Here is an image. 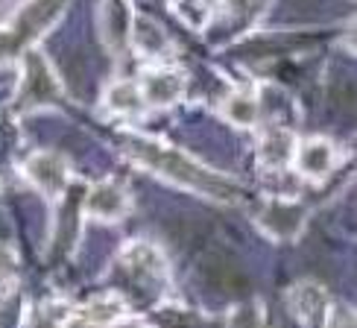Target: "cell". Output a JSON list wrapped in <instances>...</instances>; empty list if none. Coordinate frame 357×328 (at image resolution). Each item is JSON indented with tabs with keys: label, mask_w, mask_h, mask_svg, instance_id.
Returning <instances> with one entry per match:
<instances>
[{
	"label": "cell",
	"mask_w": 357,
	"mask_h": 328,
	"mask_svg": "<svg viewBox=\"0 0 357 328\" xmlns=\"http://www.w3.org/2000/svg\"><path fill=\"white\" fill-rule=\"evenodd\" d=\"M68 0H29V3L18 12L12 29H15V41H36L41 38L47 29L53 27V21L62 15Z\"/></svg>",
	"instance_id": "cell-5"
},
{
	"label": "cell",
	"mask_w": 357,
	"mask_h": 328,
	"mask_svg": "<svg viewBox=\"0 0 357 328\" xmlns=\"http://www.w3.org/2000/svg\"><path fill=\"white\" fill-rule=\"evenodd\" d=\"M287 305H290V314L299 320V322H314L322 308H325V290L314 281H302L287 293Z\"/></svg>",
	"instance_id": "cell-12"
},
{
	"label": "cell",
	"mask_w": 357,
	"mask_h": 328,
	"mask_svg": "<svg viewBox=\"0 0 357 328\" xmlns=\"http://www.w3.org/2000/svg\"><path fill=\"white\" fill-rule=\"evenodd\" d=\"M226 328H266V314L261 302H241L229 311Z\"/></svg>",
	"instance_id": "cell-20"
},
{
	"label": "cell",
	"mask_w": 357,
	"mask_h": 328,
	"mask_svg": "<svg viewBox=\"0 0 357 328\" xmlns=\"http://www.w3.org/2000/svg\"><path fill=\"white\" fill-rule=\"evenodd\" d=\"M132 3L129 0H102L100 6V36L112 53H123L132 38Z\"/></svg>",
	"instance_id": "cell-6"
},
{
	"label": "cell",
	"mask_w": 357,
	"mask_h": 328,
	"mask_svg": "<svg viewBox=\"0 0 357 328\" xmlns=\"http://www.w3.org/2000/svg\"><path fill=\"white\" fill-rule=\"evenodd\" d=\"M185 91V80L182 73H176L170 68H158V70H150L144 77V103L146 106H155V109H170L173 103H178Z\"/></svg>",
	"instance_id": "cell-7"
},
{
	"label": "cell",
	"mask_w": 357,
	"mask_h": 328,
	"mask_svg": "<svg viewBox=\"0 0 357 328\" xmlns=\"http://www.w3.org/2000/svg\"><path fill=\"white\" fill-rule=\"evenodd\" d=\"M123 302L121 299H97L91 305H85L77 317H70L65 328H109L123 317Z\"/></svg>",
	"instance_id": "cell-14"
},
{
	"label": "cell",
	"mask_w": 357,
	"mask_h": 328,
	"mask_svg": "<svg viewBox=\"0 0 357 328\" xmlns=\"http://www.w3.org/2000/svg\"><path fill=\"white\" fill-rule=\"evenodd\" d=\"M205 278L211 281L214 288L220 290H226V293H241L246 290V276L243 270L237 267L231 258L226 255H211L205 261Z\"/></svg>",
	"instance_id": "cell-15"
},
{
	"label": "cell",
	"mask_w": 357,
	"mask_h": 328,
	"mask_svg": "<svg viewBox=\"0 0 357 328\" xmlns=\"http://www.w3.org/2000/svg\"><path fill=\"white\" fill-rule=\"evenodd\" d=\"M293 158H296V167H299L302 176H307V179H325L334 170V164H337V150H334L331 141L310 138L302 147H296Z\"/></svg>",
	"instance_id": "cell-9"
},
{
	"label": "cell",
	"mask_w": 357,
	"mask_h": 328,
	"mask_svg": "<svg viewBox=\"0 0 357 328\" xmlns=\"http://www.w3.org/2000/svg\"><path fill=\"white\" fill-rule=\"evenodd\" d=\"M305 223H307V211L299 202H290V200H270L258 211V226L266 234L278 237V241H293V237H299Z\"/></svg>",
	"instance_id": "cell-3"
},
{
	"label": "cell",
	"mask_w": 357,
	"mask_h": 328,
	"mask_svg": "<svg viewBox=\"0 0 357 328\" xmlns=\"http://www.w3.org/2000/svg\"><path fill=\"white\" fill-rule=\"evenodd\" d=\"M85 211L97 217V220H106V223H114L121 220L126 211H129V197L121 185L114 182H100L88 191L85 197Z\"/></svg>",
	"instance_id": "cell-8"
},
{
	"label": "cell",
	"mask_w": 357,
	"mask_h": 328,
	"mask_svg": "<svg viewBox=\"0 0 357 328\" xmlns=\"http://www.w3.org/2000/svg\"><path fill=\"white\" fill-rule=\"evenodd\" d=\"M153 322L158 328H205V320L197 314V311L178 308V305H165L153 314Z\"/></svg>",
	"instance_id": "cell-19"
},
{
	"label": "cell",
	"mask_w": 357,
	"mask_h": 328,
	"mask_svg": "<svg viewBox=\"0 0 357 328\" xmlns=\"http://www.w3.org/2000/svg\"><path fill=\"white\" fill-rule=\"evenodd\" d=\"M222 114L229 117L234 126H255L258 121V97L252 91H234L222 103Z\"/></svg>",
	"instance_id": "cell-17"
},
{
	"label": "cell",
	"mask_w": 357,
	"mask_h": 328,
	"mask_svg": "<svg viewBox=\"0 0 357 328\" xmlns=\"http://www.w3.org/2000/svg\"><path fill=\"white\" fill-rule=\"evenodd\" d=\"M296 135L290 129H281V126H273V129H266L261 141H258V158L264 167H273V170H281V167H287V164L293 161L296 156Z\"/></svg>",
	"instance_id": "cell-11"
},
{
	"label": "cell",
	"mask_w": 357,
	"mask_h": 328,
	"mask_svg": "<svg viewBox=\"0 0 357 328\" xmlns=\"http://www.w3.org/2000/svg\"><path fill=\"white\" fill-rule=\"evenodd\" d=\"M56 100H59V80L53 68L38 50H26L18 103L24 109H41V106H53Z\"/></svg>",
	"instance_id": "cell-2"
},
{
	"label": "cell",
	"mask_w": 357,
	"mask_h": 328,
	"mask_svg": "<svg viewBox=\"0 0 357 328\" xmlns=\"http://www.w3.org/2000/svg\"><path fill=\"white\" fill-rule=\"evenodd\" d=\"M144 97L141 91L132 82H114L109 91H106V109L114 114H123V117H138L144 112Z\"/></svg>",
	"instance_id": "cell-16"
},
{
	"label": "cell",
	"mask_w": 357,
	"mask_h": 328,
	"mask_svg": "<svg viewBox=\"0 0 357 328\" xmlns=\"http://www.w3.org/2000/svg\"><path fill=\"white\" fill-rule=\"evenodd\" d=\"M15 273H18V258L6 244H0V285H9Z\"/></svg>",
	"instance_id": "cell-22"
},
{
	"label": "cell",
	"mask_w": 357,
	"mask_h": 328,
	"mask_svg": "<svg viewBox=\"0 0 357 328\" xmlns=\"http://www.w3.org/2000/svg\"><path fill=\"white\" fill-rule=\"evenodd\" d=\"M24 173H26L29 182H33L36 188H41L44 193H50V197H62V193L68 191L70 170H68V161L59 153L29 156L26 164H24Z\"/></svg>",
	"instance_id": "cell-4"
},
{
	"label": "cell",
	"mask_w": 357,
	"mask_h": 328,
	"mask_svg": "<svg viewBox=\"0 0 357 328\" xmlns=\"http://www.w3.org/2000/svg\"><path fill=\"white\" fill-rule=\"evenodd\" d=\"M123 264L129 273H135L141 281H165L167 278V258L153 246V244H132L123 252Z\"/></svg>",
	"instance_id": "cell-10"
},
{
	"label": "cell",
	"mask_w": 357,
	"mask_h": 328,
	"mask_svg": "<svg viewBox=\"0 0 357 328\" xmlns=\"http://www.w3.org/2000/svg\"><path fill=\"white\" fill-rule=\"evenodd\" d=\"M79 234V193L77 191H65V205L56 214V237H53V249L65 252L73 246Z\"/></svg>",
	"instance_id": "cell-13"
},
{
	"label": "cell",
	"mask_w": 357,
	"mask_h": 328,
	"mask_svg": "<svg viewBox=\"0 0 357 328\" xmlns=\"http://www.w3.org/2000/svg\"><path fill=\"white\" fill-rule=\"evenodd\" d=\"M132 41H135V47L146 56H158V53H165L167 47V36H165V29H161L155 21H135L132 24Z\"/></svg>",
	"instance_id": "cell-18"
},
{
	"label": "cell",
	"mask_w": 357,
	"mask_h": 328,
	"mask_svg": "<svg viewBox=\"0 0 357 328\" xmlns=\"http://www.w3.org/2000/svg\"><path fill=\"white\" fill-rule=\"evenodd\" d=\"M325 328H357L354 311L349 305H331L328 308V320H325Z\"/></svg>",
	"instance_id": "cell-21"
},
{
	"label": "cell",
	"mask_w": 357,
	"mask_h": 328,
	"mask_svg": "<svg viewBox=\"0 0 357 328\" xmlns=\"http://www.w3.org/2000/svg\"><path fill=\"white\" fill-rule=\"evenodd\" d=\"M123 150L138 164H144L146 170L167 179V182H176L188 191H197L202 197L217 200V202H234L237 200V185L229 176L205 167V164L190 158L188 153L176 150V147H167V144L146 138V135H126Z\"/></svg>",
	"instance_id": "cell-1"
}]
</instances>
